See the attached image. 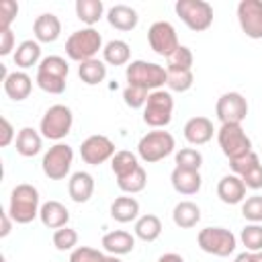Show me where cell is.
Listing matches in <instances>:
<instances>
[{
  "instance_id": "cell-1",
  "label": "cell",
  "mask_w": 262,
  "mask_h": 262,
  "mask_svg": "<svg viewBox=\"0 0 262 262\" xmlns=\"http://www.w3.org/2000/svg\"><path fill=\"white\" fill-rule=\"evenodd\" d=\"M39 211H41L39 190L29 182L16 184L10 192V203H8V215L12 217V221L27 225L35 217H39Z\"/></svg>"
},
{
  "instance_id": "cell-2",
  "label": "cell",
  "mask_w": 262,
  "mask_h": 262,
  "mask_svg": "<svg viewBox=\"0 0 262 262\" xmlns=\"http://www.w3.org/2000/svg\"><path fill=\"white\" fill-rule=\"evenodd\" d=\"M68 74L70 66L61 55H47L37 66V86L47 94H61L68 86Z\"/></svg>"
},
{
  "instance_id": "cell-3",
  "label": "cell",
  "mask_w": 262,
  "mask_h": 262,
  "mask_svg": "<svg viewBox=\"0 0 262 262\" xmlns=\"http://www.w3.org/2000/svg\"><path fill=\"white\" fill-rule=\"evenodd\" d=\"M125 78L129 86H139V88H145L147 92H154V90H162V86L166 84L168 70L154 61L135 59L127 63Z\"/></svg>"
},
{
  "instance_id": "cell-4",
  "label": "cell",
  "mask_w": 262,
  "mask_h": 262,
  "mask_svg": "<svg viewBox=\"0 0 262 262\" xmlns=\"http://www.w3.org/2000/svg\"><path fill=\"white\" fill-rule=\"evenodd\" d=\"M102 49V35L94 27L78 29L66 39V55L78 63L94 59V55Z\"/></svg>"
},
{
  "instance_id": "cell-5",
  "label": "cell",
  "mask_w": 262,
  "mask_h": 262,
  "mask_svg": "<svg viewBox=\"0 0 262 262\" xmlns=\"http://www.w3.org/2000/svg\"><path fill=\"white\" fill-rule=\"evenodd\" d=\"M176 147V141H174V135L170 131H164V129H154V131H147L139 143H137V156L145 162V164H156L164 158H168Z\"/></svg>"
},
{
  "instance_id": "cell-6",
  "label": "cell",
  "mask_w": 262,
  "mask_h": 262,
  "mask_svg": "<svg viewBox=\"0 0 262 262\" xmlns=\"http://www.w3.org/2000/svg\"><path fill=\"white\" fill-rule=\"evenodd\" d=\"M174 113V98L170 90H154L143 106V123L151 129H164L170 125Z\"/></svg>"
},
{
  "instance_id": "cell-7",
  "label": "cell",
  "mask_w": 262,
  "mask_h": 262,
  "mask_svg": "<svg viewBox=\"0 0 262 262\" xmlns=\"http://www.w3.org/2000/svg\"><path fill=\"white\" fill-rule=\"evenodd\" d=\"M72 125H74L72 108L66 104H53L43 113L41 123H39V131L45 139L59 143L72 131Z\"/></svg>"
},
{
  "instance_id": "cell-8",
  "label": "cell",
  "mask_w": 262,
  "mask_h": 262,
  "mask_svg": "<svg viewBox=\"0 0 262 262\" xmlns=\"http://www.w3.org/2000/svg\"><path fill=\"white\" fill-rule=\"evenodd\" d=\"M196 244L203 252L217 256V258H227L229 254L235 252L237 237L231 233V229L225 227H205L196 235Z\"/></svg>"
},
{
  "instance_id": "cell-9",
  "label": "cell",
  "mask_w": 262,
  "mask_h": 262,
  "mask_svg": "<svg viewBox=\"0 0 262 262\" xmlns=\"http://www.w3.org/2000/svg\"><path fill=\"white\" fill-rule=\"evenodd\" d=\"M174 10L180 20L194 33L207 31L213 25V6L205 0H178Z\"/></svg>"
},
{
  "instance_id": "cell-10",
  "label": "cell",
  "mask_w": 262,
  "mask_h": 262,
  "mask_svg": "<svg viewBox=\"0 0 262 262\" xmlns=\"http://www.w3.org/2000/svg\"><path fill=\"white\" fill-rule=\"evenodd\" d=\"M217 141L223 151V156L231 162L237 158H244L246 154L254 151L252 149V139L246 135L242 125H221L217 131Z\"/></svg>"
},
{
  "instance_id": "cell-11",
  "label": "cell",
  "mask_w": 262,
  "mask_h": 262,
  "mask_svg": "<svg viewBox=\"0 0 262 262\" xmlns=\"http://www.w3.org/2000/svg\"><path fill=\"white\" fill-rule=\"evenodd\" d=\"M72 162H74V149H72V145L59 141V143L51 145L45 151V156L41 160V168H43V174L49 180H63L70 174Z\"/></svg>"
},
{
  "instance_id": "cell-12",
  "label": "cell",
  "mask_w": 262,
  "mask_h": 262,
  "mask_svg": "<svg viewBox=\"0 0 262 262\" xmlns=\"http://www.w3.org/2000/svg\"><path fill=\"white\" fill-rule=\"evenodd\" d=\"M147 43H149V47L154 49V53H158V55H162V57L172 55V53L180 47L178 33H176L174 25L168 23V20H156V23L147 29Z\"/></svg>"
},
{
  "instance_id": "cell-13",
  "label": "cell",
  "mask_w": 262,
  "mask_h": 262,
  "mask_svg": "<svg viewBox=\"0 0 262 262\" xmlns=\"http://www.w3.org/2000/svg\"><path fill=\"white\" fill-rule=\"evenodd\" d=\"M215 115L221 125H242L248 117V100L239 92H223L217 98Z\"/></svg>"
},
{
  "instance_id": "cell-14",
  "label": "cell",
  "mask_w": 262,
  "mask_h": 262,
  "mask_svg": "<svg viewBox=\"0 0 262 262\" xmlns=\"http://www.w3.org/2000/svg\"><path fill=\"white\" fill-rule=\"evenodd\" d=\"M115 154H117L115 143L106 135H100V133L86 137L80 145V158L90 166H100V164L113 160Z\"/></svg>"
},
{
  "instance_id": "cell-15",
  "label": "cell",
  "mask_w": 262,
  "mask_h": 262,
  "mask_svg": "<svg viewBox=\"0 0 262 262\" xmlns=\"http://www.w3.org/2000/svg\"><path fill=\"white\" fill-rule=\"evenodd\" d=\"M237 23L246 37L262 39V0H242L237 4Z\"/></svg>"
},
{
  "instance_id": "cell-16",
  "label": "cell",
  "mask_w": 262,
  "mask_h": 262,
  "mask_svg": "<svg viewBox=\"0 0 262 262\" xmlns=\"http://www.w3.org/2000/svg\"><path fill=\"white\" fill-rule=\"evenodd\" d=\"M213 123L211 119L203 117V115H196V117H190L184 125V139L190 143V145H205L213 139Z\"/></svg>"
},
{
  "instance_id": "cell-17",
  "label": "cell",
  "mask_w": 262,
  "mask_h": 262,
  "mask_svg": "<svg viewBox=\"0 0 262 262\" xmlns=\"http://www.w3.org/2000/svg\"><path fill=\"white\" fill-rule=\"evenodd\" d=\"M33 35L39 43H53L61 35V20L53 12H43L33 23Z\"/></svg>"
},
{
  "instance_id": "cell-18",
  "label": "cell",
  "mask_w": 262,
  "mask_h": 262,
  "mask_svg": "<svg viewBox=\"0 0 262 262\" xmlns=\"http://www.w3.org/2000/svg\"><path fill=\"white\" fill-rule=\"evenodd\" d=\"M2 88H4V92H6V96L10 100L20 102V100L29 98V94L33 90V78L27 72H23V70H14L2 82Z\"/></svg>"
},
{
  "instance_id": "cell-19",
  "label": "cell",
  "mask_w": 262,
  "mask_h": 262,
  "mask_svg": "<svg viewBox=\"0 0 262 262\" xmlns=\"http://www.w3.org/2000/svg\"><path fill=\"white\" fill-rule=\"evenodd\" d=\"M217 196L225 205H239L246 201V184L235 174H225L217 182Z\"/></svg>"
},
{
  "instance_id": "cell-20",
  "label": "cell",
  "mask_w": 262,
  "mask_h": 262,
  "mask_svg": "<svg viewBox=\"0 0 262 262\" xmlns=\"http://www.w3.org/2000/svg\"><path fill=\"white\" fill-rule=\"evenodd\" d=\"M94 192V178L92 174L80 170V172H74L68 180V194L74 203H88L90 196Z\"/></svg>"
},
{
  "instance_id": "cell-21",
  "label": "cell",
  "mask_w": 262,
  "mask_h": 262,
  "mask_svg": "<svg viewBox=\"0 0 262 262\" xmlns=\"http://www.w3.org/2000/svg\"><path fill=\"white\" fill-rule=\"evenodd\" d=\"M170 182H172V188H174L178 194L190 196V194H196V192L201 190L203 178H201L199 172L182 170V168H174L172 174H170Z\"/></svg>"
},
{
  "instance_id": "cell-22",
  "label": "cell",
  "mask_w": 262,
  "mask_h": 262,
  "mask_svg": "<svg viewBox=\"0 0 262 262\" xmlns=\"http://www.w3.org/2000/svg\"><path fill=\"white\" fill-rule=\"evenodd\" d=\"M102 248L111 254V256H125L131 254L135 248V235H131L129 231L123 229H115L102 235Z\"/></svg>"
},
{
  "instance_id": "cell-23",
  "label": "cell",
  "mask_w": 262,
  "mask_h": 262,
  "mask_svg": "<svg viewBox=\"0 0 262 262\" xmlns=\"http://www.w3.org/2000/svg\"><path fill=\"white\" fill-rule=\"evenodd\" d=\"M106 20L117 31H133L139 23L137 10L127 4H115L106 10Z\"/></svg>"
},
{
  "instance_id": "cell-24",
  "label": "cell",
  "mask_w": 262,
  "mask_h": 262,
  "mask_svg": "<svg viewBox=\"0 0 262 262\" xmlns=\"http://www.w3.org/2000/svg\"><path fill=\"white\" fill-rule=\"evenodd\" d=\"M39 219L45 227L49 229H59V227H66L68 221H70V211L66 209L63 203L59 201H47L41 205V211H39Z\"/></svg>"
},
{
  "instance_id": "cell-25",
  "label": "cell",
  "mask_w": 262,
  "mask_h": 262,
  "mask_svg": "<svg viewBox=\"0 0 262 262\" xmlns=\"http://www.w3.org/2000/svg\"><path fill=\"white\" fill-rule=\"evenodd\" d=\"M12 59H14V66L20 68L23 72L33 68V66H39L41 63V43L35 39H25L14 49Z\"/></svg>"
},
{
  "instance_id": "cell-26",
  "label": "cell",
  "mask_w": 262,
  "mask_h": 262,
  "mask_svg": "<svg viewBox=\"0 0 262 262\" xmlns=\"http://www.w3.org/2000/svg\"><path fill=\"white\" fill-rule=\"evenodd\" d=\"M14 145H16V151L23 156V158H33L41 151L43 147V135L33 129V127H23L18 133H16V139H14Z\"/></svg>"
},
{
  "instance_id": "cell-27",
  "label": "cell",
  "mask_w": 262,
  "mask_h": 262,
  "mask_svg": "<svg viewBox=\"0 0 262 262\" xmlns=\"http://www.w3.org/2000/svg\"><path fill=\"white\" fill-rule=\"evenodd\" d=\"M172 221L180 229H190L201 221V209L192 201H180L172 209Z\"/></svg>"
},
{
  "instance_id": "cell-28",
  "label": "cell",
  "mask_w": 262,
  "mask_h": 262,
  "mask_svg": "<svg viewBox=\"0 0 262 262\" xmlns=\"http://www.w3.org/2000/svg\"><path fill=\"white\" fill-rule=\"evenodd\" d=\"M111 217L119 223H131L139 217V203L133 196H117L111 203Z\"/></svg>"
},
{
  "instance_id": "cell-29",
  "label": "cell",
  "mask_w": 262,
  "mask_h": 262,
  "mask_svg": "<svg viewBox=\"0 0 262 262\" xmlns=\"http://www.w3.org/2000/svg\"><path fill=\"white\" fill-rule=\"evenodd\" d=\"M102 59L108 66H125L131 59V47L123 39H113L102 47Z\"/></svg>"
},
{
  "instance_id": "cell-30",
  "label": "cell",
  "mask_w": 262,
  "mask_h": 262,
  "mask_svg": "<svg viewBox=\"0 0 262 262\" xmlns=\"http://www.w3.org/2000/svg\"><path fill=\"white\" fill-rule=\"evenodd\" d=\"M133 231H135V237H139L141 242H156L162 233V221L154 213L141 215V217H137Z\"/></svg>"
},
{
  "instance_id": "cell-31",
  "label": "cell",
  "mask_w": 262,
  "mask_h": 262,
  "mask_svg": "<svg viewBox=\"0 0 262 262\" xmlns=\"http://www.w3.org/2000/svg\"><path fill=\"white\" fill-rule=\"evenodd\" d=\"M76 16L84 25L94 27L104 16V4H102V0H76Z\"/></svg>"
},
{
  "instance_id": "cell-32",
  "label": "cell",
  "mask_w": 262,
  "mask_h": 262,
  "mask_svg": "<svg viewBox=\"0 0 262 262\" xmlns=\"http://www.w3.org/2000/svg\"><path fill=\"white\" fill-rule=\"evenodd\" d=\"M78 76L84 84L88 86H96L100 82H104L106 78V63L100 61V59H88V61H82L78 66Z\"/></svg>"
},
{
  "instance_id": "cell-33",
  "label": "cell",
  "mask_w": 262,
  "mask_h": 262,
  "mask_svg": "<svg viewBox=\"0 0 262 262\" xmlns=\"http://www.w3.org/2000/svg\"><path fill=\"white\" fill-rule=\"evenodd\" d=\"M139 166H141V164H139L137 156H135L133 151H127V149H119V151L113 156V160H111V170H113V174H115L117 180L123 178V176H127V174H131V172L137 170Z\"/></svg>"
},
{
  "instance_id": "cell-34",
  "label": "cell",
  "mask_w": 262,
  "mask_h": 262,
  "mask_svg": "<svg viewBox=\"0 0 262 262\" xmlns=\"http://www.w3.org/2000/svg\"><path fill=\"white\" fill-rule=\"evenodd\" d=\"M166 61H168V66H166L168 72H188V70H192L194 55H192L190 47L180 45L172 55L166 57Z\"/></svg>"
},
{
  "instance_id": "cell-35",
  "label": "cell",
  "mask_w": 262,
  "mask_h": 262,
  "mask_svg": "<svg viewBox=\"0 0 262 262\" xmlns=\"http://www.w3.org/2000/svg\"><path fill=\"white\" fill-rule=\"evenodd\" d=\"M145 184H147V174H145L143 166H139V168L133 170L131 174H127V176H123V178L117 180V186H119L123 192H127V194L141 192V190L145 188Z\"/></svg>"
},
{
  "instance_id": "cell-36",
  "label": "cell",
  "mask_w": 262,
  "mask_h": 262,
  "mask_svg": "<svg viewBox=\"0 0 262 262\" xmlns=\"http://www.w3.org/2000/svg\"><path fill=\"white\" fill-rule=\"evenodd\" d=\"M174 164H176V168L199 172L201 166H203V154L199 149H194V147H182L180 151H176Z\"/></svg>"
},
{
  "instance_id": "cell-37",
  "label": "cell",
  "mask_w": 262,
  "mask_h": 262,
  "mask_svg": "<svg viewBox=\"0 0 262 262\" xmlns=\"http://www.w3.org/2000/svg\"><path fill=\"white\" fill-rule=\"evenodd\" d=\"M248 252H262V223H248L239 233Z\"/></svg>"
},
{
  "instance_id": "cell-38",
  "label": "cell",
  "mask_w": 262,
  "mask_h": 262,
  "mask_svg": "<svg viewBox=\"0 0 262 262\" xmlns=\"http://www.w3.org/2000/svg\"><path fill=\"white\" fill-rule=\"evenodd\" d=\"M194 84V74L192 70L188 72H168V78H166V86L172 90V92H186L190 90Z\"/></svg>"
},
{
  "instance_id": "cell-39",
  "label": "cell",
  "mask_w": 262,
  "mask_h": 262,
  "mask_svg": "<svg viewBox=\"0 0 262 262\" xmlns=\"http://www.w3.org/2000/svg\"><path fill=\"white\" fill-rule=\"evenodd\" d=\"M76 244H78V231L72 229V227H59L53 231V246L59 250V252H68V250H76Z\"/></svg>"
},
{
  "instance_id": "cell-40",
  "label": "cell",
  "mask_w": 262,
  "mask_h": 262,
  "mask_svg": "<svg viewBox=\"0 0 262 262\" xmlns=\"http://www.w3.org/2000/svg\"><path fill=\"white\" fill-rule=\"evenodd\" d=\"M242 217L250 223H262V196L254 194L242 203Z\"/></svg>"
},
{
  "instance_id": "cell-41",
  "label": "cell",
  "mask_w": 262,
  "mask_h": 262,
  "mask_svg": "<svg viewBox=\"0 0 262 262\" xmlns=\"http://www.w3.org/2000/svg\"><path fill=\"white\" fill-rule=\"evenodd\" d=\"M147 96H149V92L145 88H139V86H129L127 84L125 90H123V100L129 108H143L145 102H147Z\"/></svg>"
},
{
  "instance_id": "cell-42",
  "label": "cell",
  "mask_w": 262,
  "mask_h": 262,
  "mask_svg": "<svg viewBox=\"0 0 262 262\" xmlns=\"http://www.w3.org/2000/svg\"><path fill=\"white\" fill-rule=\"evenodd\" d=\"M70 262H106V256L90 246H78L70 254Z\"/></svg>"
},
{
  "instance_id": "cell-43",
  "label": "cell",
  "mask_w": 262,
  "mask_h": 262,
  "mask_svg": "<svg viewBox=\"0 0 262 262\" xmlns=\"http://www.w3.org/2000/svg\"><path fill=\"white\" fill-rule=\"evenodd\" d=\"M18 14V4L14 0H0V31L10 29Z\"/></svg>"
},
{
  "instance_id": "cell-44",
  "label": "cell",
  "mask_w": 262,
  "mask_h": 262,
  "mask_svg": "<svg viewBox=\"0 0 262 262\" xmlns=\"http://www.w3.org/2000/svg\"><path fill=\"white\" fill-rule=\"evenodd\" d=\"M239 178L244 180L246 188L260 190V188H262V164H260V162L252 164L246 172H242V174H239Z\"/></svg>"
},
{
  "instance_id": "cell-45",
  "label": "cell",
  "mask_w": 262,
  "mask_h": 262,
  "mask_svg": "<svg viewBox=\"0 0 262 262\" xmlns=\"http://www.w3.org/2000/svg\"><path fill=\"white\" fill-rule=\"evenodd\" d=\"M256 162H260V158H258V154L256 151H250V154H246L244 158H237V160H231L229 162V166H231V170H233V174L235 176H239L242 172H246L252 164H256Z\"/></svg>"
},
{
  "instance_id": "cell-46",
  "label": "cell",
  "mask_w": 262,
  "mask_h": 262,
  "mask_svg": "<svg viewBox=\"0 0 262 262\" xmlns=\"http://www.w3.org/2000/svg\"><path fill=\"white\" fill-rule=\"evenodd\" d=\"M14 49V33L10 29L0 31V55H10Z\"/></svg>"
},
{
  "instance_id": "cell-47",
  "label": "cell",
  "mask_w": 262,
  "mask_h": 262,
  "mask_svg": "<svg viewBox=\"0 0 262 262\" xmlns=\"http://www.w3.org/2000/svg\"><path fill=\"white\" fill-rule=\"evenodd\" d=\"M0 125H2L0 145H2V147H6V145H10V143H12V139H16V137H14V129H12V125H10V121H8L6 117H2V119H0Z\"/></svg>"
},
{
  "instance_id": "cell-48",
  "label": "cell",
  "mask_w": 262,
  "mask_h": 262,
  "mask_svg": "<svg viewBox=\"0 0 262 262\" xmlns=\"http://www.w3.org/2000/svg\"><path fill=\"white\" fill-rule=\"evenodd\" d=\"M0 221H2V227H0V237H6L12 229V217L8 215V211H2L0 215Z\"/></svg>"
},
{
  "instance_id": "cell-49",
  "label": "cell",
  "mask_w": 262,
  "mask_h": 262,
  "mask_svg": "<svg viewBox=\"0 0 262 262\" xmlns=\"http://www.w3.org/2000/svg\"><path fill=\"white\" fill-rule=\"evenodd\" d=\"M158 262H184V258L180 254H176V252H168V254L160 256Z\"/></svg>"
},
{
  "instance_id": "cell-50",
  "label": "cell",
  "mask_w": 262,
  "mask_h": 262,
  "mask_svg": "<svg viewBox=\"0 0 262 262\" xmlns=\"http://www.w3.org/2000/svg\"><path fill=\"white\" fill-rule=\"evenodd\" d=\"M233 262H254V252H248V250H246V252L237 254Z\"/></svg>"
},
{
  "instance_id": "cell-51",
  "label": "cell",
  "mask_w": 262,
  "mask_h": 262,
  "mask_svg": "<svg viewBox=\"0 0 262 262\" xmlns=\"http://www.w3.org/2000/svg\"><path fill=\"white\" fill-rule=\"evenodd\" d=\"M254 262H262V252H254Z\"/></svg>"
},
{
  "instance_id": "cell-52",
  "label": "cell",
  "mask_w": 262,
  "mask_h": 262,
  "mask_svg": "<svg viewBox=\"0 0 262 262\" xmlns=\"http://www.w3.org/2000/svg\"><path fill=\"white\" fill-rule=\"evenodd\" d=\"M106 262H121V260H119V256H111V254H108V256H106Z\"/></svg>"
}]
</instances>
